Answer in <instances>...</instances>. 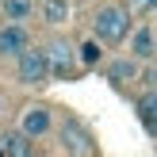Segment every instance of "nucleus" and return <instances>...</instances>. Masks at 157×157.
<instances>
[{"mask_svg":"<svg viewBox=\"0 0 157 157\" xmlns=\"http://www.w3.org/2000/svg\"><path fill=\"white\" fill-rule=\"evenodd\" d=\"M134 31V8L130 4H104L92 19V35L104 46H123Z\"/></svg>","mask_w":157,"mask_h":157,"instance_id":"nucleus-1","label":"nucleus"},{"mask_svg":"<svg viewBox=\"0 0 157 157\" xmlns=\"http://www.w3.org/2000/svg\"><path fill=\"white\" fill-rule=\"evenodd\" d=\"M15 81L23 88H42L50 77V58H46V46H27V50L15 58Z\"/></svg>","mask_w":157,"mask_h":157,"instance_id":"nucleus-2","label":"nucleus"},{"mask_svg":"<svg viewBox=\"0 0 157 157\" xmlns=\"http://www.w3.org/2000/svg\"><path fill=\"white\" fill-rule=\"evenodd\" d=\"M46 58H50V77L54 81H69V77L77 73V46L65 42V38H54L50 46H46Z\"/></svg>","mask_w":157,"mask_h":157,"instance_id":"nucleus-3","label":"nucleus"},{"mask_svg":"<svg viewBox=\"0 0 157 157\" xmlns=\"http://www.w3.org/2000/svg\"><path fill=\"white\" fill-rule=\"evenodd\" d=\"M27 46H31V31H27V23H12V19H4V27H0V58L15 61Z\"/></svg>","mask_w":157,"mask_h":157,"instance_id":"nucleus-4","label":"nucleus"},{"mask_svg":"<svg viewBox=\"0 0 157 157\" xmlns=\"http://www.w3.org/2000/svg\"><path fill=\"white\" fill-rule=\"evenodd\" d=\"M19 127L27 130L31 138H46L54 130V111L46 104H31V107H23V115H19Z\"/></svg>","mask_w":157,"mask_h":157,"instance_id":"nucleus-5","label":"nucleus"},{"mask_svg":"<svg viewBox=\"0 0 157 157\" xmlns=\"http://www.w3.org/2000/svg\"><path fill=\"white\" fill-rule=\"evenodd\" d=\"M138 73H142V61H138L134 54H127V58H111V61L104 65V77L115 84V88H123V84L138 81Z\"/></svg>","mask_w":157,"mask_h":157,"instance_id":"nucleus-6","label":"nucleus"},{"mask_svg":"<svg viewBox=\"0 0 157 157\" xmlns=\"http://www.w3.org/2000/svg\"><path fill=\"white\" fill-rule=\"evenodd\" d=\"M61 150L65 153H96V142H92V134L77 119H65V127H61Z\"/></svg>","mask_w":157,"mask_h":157,"instance_id":"nucleus-7","label":"nucleus"},{"mask_svg":"<svg viewBox=\"0 0 157 157\" xmlns=\"http://www.w3.org/2000/svg\"><path fill=\"white\" fill-rule=\"evenodd\" d=\"M0 150H4V157H31L35 153V138L27 134V130H8L4 138H0Z\"/></svg>","mask_w":157,"mask_h":157,"instance_id":"nucleus-8","label":"nucleus"},{"mask_svg":"<svg viewBox=\"0 0 157 157\" xmlns=\"http://www.w3.org/2000/svg\"><path fill=\"white\" fill-rule=\"evenodd\" d=\"M134 111H138V123L146 127V134H150L153 142H157V88H150L146 96H138Z\"/></svg>","mask_w":157,"mask_h":157,"instance_id":"nucleus-9","label":"nucleus"},{"mask_svg":"<svg viewBox=\"0 0 157 157\" xmlns=\"http://www.w3.org/2000/svg\"><path fill=\"white\" fill-rule=\"evenodd\" d=\"M127 42H130V54H134L138 61H150L153 54H157V35H153L150 27H134Z\"/></svg>","mask_w":157,"mask_h":157,"instance_id":"nucleus-10","label":"nucleus"},{"mask_svg":"<svg viewBox=\"0 0 157 157\" xmlns=\"http://www.w3.org/2000/svg\"><path fill=\"white\" fill-rule=\"evenodd\" d=\"M35 12H38V0H0V19L27 23Z\"/></svg>","mask_w":157,"mask_h":157,"instance_id":"nucleus-11","label":"nucleus"},{"mask_svg":"<svg viewBox=\"0 0 157 157\" xmlns=\"http://www.w3.org/2000/svg\"><path fill=\"white\" fill-rule=\"evenodd\" d=\"M69 12H73L69 0H38V15H42V23H50V27H61V23L69 19Z\"/></svg>","mask_w":157,"mask_h":157,"instance_id":"nucleus-12","label":"nucleus"},{"mask_svg":"<svg viewBox=\"0 0 157 157\" xmlns=\"http://www.w3.org/2000/svg\"><path fill=\"white\" fill-rule=\"evenodd\" d=\"M77 61H81L84 69H96L100 61H104V42H100L96 35H92V38H84V42L77 46Z\"/></svg>","mask_w":157,"mask_h":157,"instance_id":"nucleus-13","label":"nucleus"},{"mask_svg":"<svg viewBox=\"0 0 157 157\" xmlns=\"http://www.w3.org/2000/svg\"><path fill=\"white\" fill-rule=\"evenodd\" d=\"M134 12H157V0H134Z\"/></svg>","mask_w":157,"mask_h":157,"instance_id":"nucleus-14","label":"nucleus"},{"mask_svg":"<svg viewBox=\"0 0 157 157\" xmlns=\"http://www.w3.org/2000/svg\"><path fill=\"white\" fill-rule=\"evenodd\" d=\"M0 111H4V96H0Z\"/></svg>","mask_w":157,"mask_h":157,"instance_id":"nucleus-15","label":"nucleus"}]
</instances>
